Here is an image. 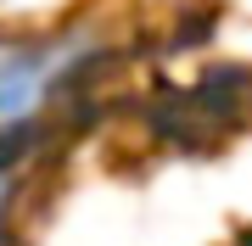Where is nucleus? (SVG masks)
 Instances as JSON below:
<instances>
[{
	"label": "nucleus",
	"mask_w": 252,
	"mask_h": 246,
	"mask_svg": "<svg viewBox=\"0 0 252 246\" xmlns=\"http://www.w3.org/2000/svg\"><path fill=\"white\" fill-rule=\"evenodd\" d=\"M39 95H45V62L11 51L6 62H0V123L28 118V112L39 107Z\"/></svg>",
	"instance_id": "f257e3e1"
}]
</instances>
